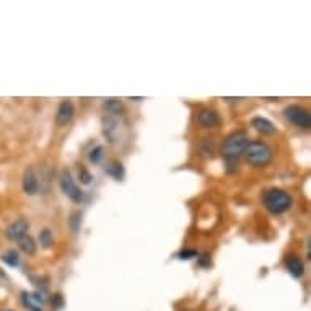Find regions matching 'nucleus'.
Here are the masks:
<instances>
[{
  "mask_svg": "<svg viewBox=\"0 0 311 311\" xmlns=\"http://www.w3.org/2000/svg\"><path fill=\"white\" fill-rule=\"evenodd\" d=\"M248 143H249V137L246 132H241V131H238V132H231L225 140H223L222 143V155L223 158L227 160V163L231 166L233 165L238 158H240L243 153H244V150L246 147H248Z\"/></svg>",
  "mask_w": 311,
  "mask_h": 311,
  "instance_id": "nucleus-1",
  "label": "nucleus"
},
{
  "mask_svg": "<svg viewBox=\"0 0 311 311\" xmlns=\"http://www.w3.org/2000/svg\"><path fill=\"white\" fill-rule=\"evenodd\" d=\"M244 157L246 162L251 163L252 166H266L271 163L274 151L269 143L263 140H254L248 143V147L244 150Z\"/></svg>",
  "mask_w": 311,
  "mask_h": 311,
  "instance_id": "nucleus-2",
  "label": "nucleus"
},
{
  "mask_svg": "<svg viewBox=\"0 0 311 311\" xmlns=\"http://www.w3.org/2000/svg\"><path fill=\"white\" fill-rule=\"evenodd\" d=\"M263 202H264V207L267 209V211H269L271 214H276V215L284 214L292 207L290 194L285 192L284 189H276V187L264 192Z\"/></svg>",
  "mask_w": 311,
  "mask_h": 311,
  "instance_id": "nucleus-3",
  "label": "nucleus"
},
{
  "mask_svg": "<svg viewBox=\"0 0 311 311\" xmlns=\"http://www.w3.org/2000/svg\"><path fill=\"white\" fill-rule=\"evenodd\" d=\"M284 114L296 127H301V129L311 127V114L305 110V108H301L298 105H290L284 110Z\"/></svg>",
  "mask_w": 311,
  "mask_h": 311,
  "instance_id": "nucleus-4",
  "label": "nucleus"
},
{
  "mask_svg": "<svg viewBox=\"0 0 311 311\" xmlns=\"http://www.w3.org/2000/svg\"><path fill=\"white\" fill-rule=\"evenodd\" d=\"M59 184H61V189L66 196L72 200V202H82L83 200V192L80 191V187L75 184L74 178H72L70 171H62L61 173V178H59Z\"/></svg>",
  "mask_w": 311,
  "mask_h": 311,
  "instance_id": "nucleus-5",
  "label": "nucleus"
},
{
  "mask_svg": "<svg viewBox=\"0 0 311 311\" xmlns=\"http://www.w3.org/2000/svg\"><path fill=\"white\" fill-rule=\"evenodd\" d=\"M28 230H30V222L26 219H17L15 222H12L9 227L5 230V236L9 238V240H20L21 236L28 235Z\"/></svg>",
  "mask_w": 311,
  "mask_h": 311,
  "instance_id": "nucleus-6",
  "label": "nucleus"
},
{
  "mask_svg": "<svg viewBox=\"0 0 311 311\" xmlns=\"http://www.w3.org/2000/svg\"><path fill=\"white\" fill-rule=\"evenodd\" d=\"M75 114V108L72 101H62L57 108V114H56V122L57 126H67L69 122L72 121Z\"/></svg>",
  "mask_w": 311,
  "mask_h": 311,
  "instance_id": "nucleus-7",
  "label": "nucleus"
},
{
  "mask_svg": "<svg viewBox=\"0 0 311 311\" xmlns=\"http://www.w3.org/2000/svg\"><path fill=\"white\" fill-rule=\"evenodd\" d=\"M21 303L30 311H44V298L41 293L23 292L21 293Z\"/></svg>",
  "mask_w": 311,
  "mask_h": 311,
  "instance_id": "nucleus-8",
  "label": "nucleus"
},
{
  "mask_svg": "<svg viewBox=\"0 0 311 311\" xmlns=\"http://www.w3.org/2000/svg\"><path fill=\"white\" fill-rule=\"evenodd\" d=\"M21 186H23V191L28 194V196H34L39 189V183L38 178H36L33 168H26L23 173V181H21Z\"/></svg>",
  "mask_w": 311,
  "mask_h": 311,
  "instance_id": "nucleus-9",
  "label": "nucleus"
},
{
  "mask_svg": "<svg viewBox=\"0 0 311 311\" xmlns=\"http://www.w3.org/2000/svg\"><path fill=\"white\" fill-rule=\"evenodd\" d=\"M197 121L204 127H215L220 124V116L217 111L211 110V108H204V110L197 113Z\"/></svg>",
  "mask_w": 311,
  "mask_h": 311,
  "instance_id": "nucleus-10",
  "label": "nucleus"
},
{
  "mask_svg": "<svg viewBox=\"0 0 311 311\" xmlns=\"http://www.w3.org/2000/svg\"><path fill=\"white\" fill-rule=\"evenodd\" d=\"M287 269L293 277L298 279V277L303 276V274H305V264H303V261L298 256L292 254V256L287 257Z\"/></svg>",
  "mask_w": 311,
  "mask_h": 311,
  "instance_id": "nucleus-11",
  "label": "nucleus"
},
{
  "mask_svg": "<svg viewBox=\"0 0 311 311\" xmlns=\"http://www.w3.org/2000/svg\"><path fill=\"white\" fill-rule=\"evenodd\" d=\"M251 124L257 132L266 134V135H272L274 132H276V126H274L272 122L269 119H266V118H254L251 121Z\"/></svg>",
  "mask_w": 311,
  "mask_h": 311,
  "instance_id": "nucleus-12",
  "label": "nucleus"
},
{
  "mask_svg": "<svg viewBox=\"0 0 311 311\" xmlns=\"http://www.w3.org/2000/svg\"><path fill=\"white\" fill-rule=\"evenodd\" d=\"M18 248L23 252H26V254H34L36 252V243L30 235H25L18 240Z\"/></svg>",
  "mask_w": 311,
  "mask_h": 311,
  "instance_id": "nucleus-13",
  "label": "nucleus"
},
{
  "mask_svg": "<svg viewBox=\"0 0 311 311\" xmlns=\"http://www.w3.org/2000/svg\"><path fill=\"white\" fill-rule=\"evenodd\" d=\"M105 173H106V175L113 176L114 179H122V178H124V168H122V165L119 162H113L110 166H106Z\"/></svg>",
  "mask_w": 311,
  "mask_h": 311,
  "instance_id": "nucleus-14",
  "label": "nucleus"
},
{
  "mask_svg": "<svg viewBox=\"0 0 311 311\" xmlns=\"http://www.w3.org/2000/svg\"><path fill=\"white\" fill-rule=\"evenodd\" d=\"M2 261L10 267H18L20 266V256H18V252L15 249H9L2 256Z\"/></svg>",
  "mask_w": 311,
  "mask_h": 311,
  "instance_id": "nucleus-15",
  "label": "nucleus"
},
{
  "mask_svg": "<svg viewBox=\"0 0 311 311\" xmlns=\"http://www.w3.org/2000/svg\"><path fill=\"white\" fill-rule=\"evenodd\" d=\"M105 108H106V111H110L111 114L122 113V103H121L119 99H114V98L105 99Z\"/></svg>",
  "mask_w": 311,
  "mask_h": 311,
  "instance_id": "nucleus-16",
  "label": "nucleus"
},
{
  "mask_svg": "<svg viewBox=\"0 0 311 311\" xmlns=\"http://www.w3.org/2000/svg\"><path fill=\"white\" fill-rule=\"evenodd\" d=\"M39 243H41L42 246H44V248H49V246L54 243L53 231H50L49 228L41 230V233H39Z\"/></svg>",
  "mask_w": 311,
  "mask_h": 311,
  "instance_id": "nucleus-17",
  "label": "nucleus"
},
{
  "mask_svg": "<svg viewBox=\"0 0 311 311\" xmlns=\"http://www.w3.org/2000/svg\"><path fill=\"white\" fill-rule=\"evenodd\" d=\"M69 225H70L72 231L77 233V231L80 230V225H82V212H74V214H72L70 219H69Z\"/></svg>",
  "mask_w": 311,
  "mask_h": 311,
  "instance_id": "nucleus-18",
  "label": "nucleus"
},
{
  "mask_svg": "<svg viewBox=\"0 0 311 311\" xmlns=\"http://www.w3.org/2000/svg\"><path fill=\"white\" fill-rule=\"evenodd\" d=\"M103 151H105V148L101 147V145H96L95 148H93L91 151H90V155H88V158H90V162L91 163H99L101 160H103Z\"/></svg>",
  "mask_w": 311,
  "mask_h": 311,
  "instance_id": "nucleus-19",
  "label": "nucleus"
},
{
  "mask_svg": "<svg viewBox=\"0 0 311 311\" xmlns=\"http://www.w3.org/2000/svg\"><path fill=\"white\" fill-rule=\"evenodd\" d=\"M200 151L202 155H212L214 151V139H204L200 142Z\"/></svg>",
  "mask_w": 311,
  "mask_h": 311,
  "instance_id": "nucleus-20",
  "label": "nucleus"
},
{
  "mask_svg": "<svg viewBox=\"0 0 311 311\" xmlns=\"http://www.w3.org/2000/svg\"><path fill=\"white\" fill-rule=\"evenodd\" d=\"M78 178H80V183H82V184H90L91 179H93V176L90 175V171L86 170V168H80V170H78Z\"/></svg>",
  "mask_w": 311,
  "mask_h": 311,
  "instance_id": "nucleus-21",
  "label": "nucleus"
},
{
  "mask_svg": "<svg viewBox=\"0 0 311 311\" xmlns=\"http://www.w3.org/2000/svg\"><path fill=\"white\" fill-rule=\"evenodd\" d=\"M197 256H199V252L196 249H184V251L178 252L179 259H192V257H197Z\"/></svg>",
  "mask_w": 311,
  "mask_h": 311,
  "instance_id": "nucleus-22",
  "label": "nucleus"
},
{
  "mask_svg": "<svg viewBox=\"0 0 311 311\" xmlns=\"http://www.w3.org/2000/svg\"><path fill=\"white\" fill-rule=\"evenodd\" d=\"M197 261L202 267H209L211 266V256H209L207 252H202V254L197 256Z\"/></svg>",
  "mask_w": 311,
  "mask_h": 311,
  "instance_id": "nucleus-23",
  "label": "nucleus"
},
{
  "mask_svg": "<svg viewBox=\"0 0 311 311\" xmlns=\"http://www.w3.org/2000/svg\"><path fill=\"white\" fill-rule=\"evenodd\" d=\"M225 101H228V103H236V101H240L241 98H223Z\"/></svg>",
  "mask_w": 311,
  "mask_h": 311,
  "instance_id": "nucleus-24",
  "label": "nucleus"
},
{
  "mask_svg": "<svg viewBox=\"0 0 311 311\" xmlns=\"http://www.w3.org/2000/svg\"><path fill=\"white\" fill-rule=\"evenodd\" d=\"M129 99H131V101H142L143 98H129Z\"/></svg>",
  "mask_w": 311,
  "mask_h": 311,
  "instance_id": "nucleus-25",
  "label": "nucleus"
},
{
  "mask_svg": "<svg viewBox=\"0 0 311 311\" xmlns=\"http://www.w3.org/2000/svg\"><path fill=\"white\" fill-rule=\"evenodd\" d=\"M0 311H13V309H9V308H4V309H0Z\"/></svg>",
  "mask_w": 311,
  "mask_h": 311,
  "instance_id": "nucleus-26",
  "label": "nucleus"
}]
</instances>
